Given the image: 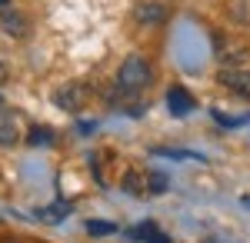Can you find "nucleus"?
<instances>
[{"label": "nucleus", "mask_w": 250, "mask_h": 243, "mask_svg": "<svg viewBox=\"0 0 250 243\" xmlns=\"http://www.w3.org/2000/svg\"><path fill=\"white\" fill-rule=\"evenodd\" d=\"M154 83V67H150V60L140 54H130L124 63H120V70H117V90L120 94H140V90H147Z\"/></svg>", "instance_id": "f257e3e1"}, {"label": "nucleus", "mask_w": 250, "mask_h": 243, "mask_svg": "<svg viewBox=\"0 0 250 243\" xmlns=\"http://www.w3.org/2000/svg\"><path fill=\"white\" fill-rule=\"evenodd\" d=\"M213 54H217V60H220V67H247L250 43L244 37H217Z\"/></svg>", "instance_id": "f03ea898"}, {"label": "nucleus", "mask_w": 250, "mask_h": 243, "mask_svg": "<svg viewBox=\"0 0 250 243\" xmlns=\"http://www.w3.org/2000/svg\"><path fill=\"white\" fill-rule=\"evenodd\" d=\"M87 100H90V87H87V83H80V80L63 83V87H57V94H54V103H57L63 113L83 110V107H87Z\"/></svg>", "instance_id": "7ed1b4c3"}, {"label": "nucleus", "mask_w": 250, "mask_h": 243, "mask_svg": "<svg viewBox=\"0 0 250 243\" xmlns=\"http://www.w3.org/2000/svg\"><path fill=\"white\" fill-rule=\"evenodd\" d=\"M217 80H220L227 90H233V94H240V97L250 100V67H227V70L217 74Z\"/></svg>", "instance_id": "20e7f679"}, {"label": "nucleus", "mask_w": 250, "mask_h": 243, "mask_svg": "<svg viewBox=\"0 0 250 243\" xmlns=\"http://www.w3.org/2000/svg\"><path fill=\"white\" fill-rule=\"evenodd\" d=\"M20 143V120L10 107L0 103V147H17Z\"/></svg>", "instance_id": "39448f33"}, {"label": "nucleus", "mask_w": 250, "mask_h": 243, "mask_svg": "<svg viewBox=\"0 0 250 243\" xmlns=\"http://www.w3.org/2000/svg\"><path fill=\"white\" fill-rule=\"evenodd\" d=\"M0 27L10 34V37L23 40L27 34H30V23H27V17L20 14V10H14V7H3V14H0Z\"/></svg>", "instance_id": "423d86ee"}, {"label": "nucleus", "mask_w": 250, "mask_h": 243, "mask_svg": "<svg viewBox=\"0 0 250 243\" xmlns=\"http://www.w3.org/2000/svg\"><path fill=\"white\" fill-rule=\"evenodd\" d=\"M167 110L173 117H187V113H193V97L184 87H170L167 90Z\"/></svg>", "instance_id": "0eeeda50"}, {"label": "nucleus", "mask_w": 250, "mask_h": 243, "mask_svg": "<svg viewBox=\"0 0 250 243\" xmlns=\"http://www.w3.org/2000/svg\"><path fill=\"white\" fill-rule=\"evenodd\" d=\"M137 23H160V20H167V7L164 3H137Z\"/></svg>", "instance_id": "6e6552de"}, {"label": "nucleus", "mask_w": 250, "mask_h": 243, "mask_svg": "<svg viewBox=\"0 0 250 243\" xmlns=\"http://www.w3.org/2000/svg\"><path fill=\"white\" fill-rule=\"evenodd\" d=\"M130 240H144V243H170L167 233H160L154 223H140L137 230H130Z\"/></svg>", "instance_id": "1a4fd4ad"}, {"label": "nucleus", "mask_w": 250, "mask_h": 243, "mask_svg": "<svg viewBox=\"0 0 250 243\" xmlns=\"http://www.w3.org/2000/svg\"><path fill=\"white\" fill-rule=\"evenodd\" d=\"M30 147H54V130L50 127H34L30 137H27Z\"/></svg>", "instance_id": "9d476101"}, {"label": "nucleus", "mask_w": 250, "mask_h": 243, "mask_svg": "<svg viewBox=\"0 0 250 243\" xmlns=\"http://www.w3.org/2000/svg\"><path fill=\"white\" fill-rule=\"evenodd\" d=\"M117 226L110 223V220H87V233L90 237H110Z\"/></svg>", "instance_id": "9b49d317"}, {"label": "nucleus", "mask_w": 250, "mask_h": 243, "mask_svg": "<svg viewBox=\"0 0 250 243\" xmlns=\"http://www.w3.org/2000/svg\"><path fill=\"white\" fill-rule=\"evenodd\" d=\"M147 190H150V193H164V190H167V177H164V173H150Z\"/></svg>", "instance_id": "f8f14e48"}, {"label": "nucleus", "mask_w": 250, "mask_h": 243, "mask_svg": "<svg viewBox=\"0 0 250 243\" xmlns=\"http://www.w3.org/2000/svg\"><path fill=\"white\" fill-rule=\"evenodd\" d=\"M213 120L224 123V127H240L244 123V117H227V113H220V110H213Z\"/></svg>", "instance_id": "ddd939ff"}, {"label": "nucleus", "mask_w": 250, "mask_h": 243, "mask_svg": "<svg viewBox=\"0 0 250 243\" xmlns=\"http://www.w3.org/2000/svg\"><path fill=\"white\" fill-rule=\"evenodd\" d=\"M124 187L130 190V193H140V190H144V180H137V173H127V180H124Z\"/></svg>", "instance_id": "4468645a"}, {"label": "nucleus", "mask_w": 250, "mask_h": 243, "mask_svg": "<svg viewBox=\"0 0 250 243\" xmlns=\"http://www.w3.org/2000/svg\"><path fill=\"white\" fill-rule=\"evenodd\" d=\"M0 7H7V0H0Z\"/></svg>", "instance_id": "2eb2a0df"}]
</instances>
